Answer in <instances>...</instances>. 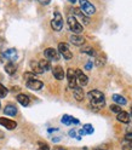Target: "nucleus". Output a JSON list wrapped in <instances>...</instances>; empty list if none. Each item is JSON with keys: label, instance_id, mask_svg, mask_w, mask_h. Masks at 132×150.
<instances>
[{"label": "nucleus", "instance_id": "nucleus-1", "mask_svg": "<svg viewBox=\"0 0 132 150\" xmlns=\"http://www.w3.org/2000/svg\"><path fill=\"white\" fill-rule=\"evenodd\" d=\"M87 97L90 99V107L91 109H93L95 111L102 109L103 107L106 105V98L104 95L98 91V90H92L87 93Z\"/></svg>", "mask_w": 132, "mask_h": 150}, {"label": "nucleus", "instance_id": "nucleus-2", "mask_svg": "<svg viewBox=\"0 0 132 150\" xmlns=\"http://www.w3.org/2000/svg\"><path fill=\"white\" fill-rule=\"evenodd\" d=\"M67 23H68V27H69V30L70 32H73L74 34H80V33H82V30H84V25L75 18L73 15H70V16H68V18H67Z\"/></svg>", "mask_w": 132, "mask_h": 150}, {"label": "nucleus", "instance_id": "nucleus-3", "mask_svg": "<svg viewBox=\"0 0 132 150\" xmlns=\"http://www.w3.org/2000/svg\"><path fill=\"white\" fill-rule=\"evenodd\" d=\"M79 4H80V10L86 16H91L93 13H96L95 5H92L89 0H79Z\"/></svg>", "mask_w": 132, "mask_h": 150}, {"label": "nucleus", "instance_id": "nucleus-4", "mask_svg": "<svg viewBox=\"0 0 132 150\" xmlns=\"http://www.w3.org/2000/svg\"><path fill=\"white\" fill-rule=\"evenodd\" d=\"M51 28L55 32H61L63 28V17L58 11H56L53 13V18L51 21Z\"/></svg>", "mask_w": 132, "mask_h": 150}, {"label": "nucleus", "instance_id": "nucleus-5", "mask_svg": "<svg viewBox=\"0 0 132 150\" xmlns=\"http://www.w3.org/2000/svg\"><path fill=\"white\" fill-rule=\"evenodd\" d=\"M57 49H58V53L62 56V57H63L64 59L69 61V59H72V58H73V52L70 51L69 45H68V44H65V42H60Z\"/></svg>", "mask_w": 132, "mask_h": 150}, {"label": "nucleus", "instance_id": "nucleus-6", "mask_svg": "<svg viewBox=\"0 0 132 150\" xmlns=\"http://www.w3.org/2000/svg\"><path fill=\"white\" fill-rule=\"evenodd\" d=\"M72 13H73V16L77 18H79V20L82 22V24H89L90 23V20H89V16H86L85 15L80 8H78V7H74V8H72Z\"/></svg>", "mask_w": 132, "mask_h": 150}, {"label": "nucleus", "instance_id": "nucleus-7", "mask_svg": "<svg viewBox=\"0 0 132 150\" xmlns=\"http://www.w3.org/2000/svg\"><path fill=\"white\" fill-rule=\"evenodd\" d=\"M26 86L33 91H40L44 87V82L38 79H32V80L26 81Z\"/></svg>", "mask_w": 132, "mask_h": 150}, {"label": "nucleus", "instance_id": "nucleus-8", "mask_svg": "<svg viewBox=\"0 0 132 150\" xmlns=\"http://www.w3.org/2000/svg\"><path fill=\"white\" fill-rule=\"evenodd\" d=\"M67 80H68V86H69V88L73 90L75 86H78L77 75H75V70H73L72 68H69L68 71H67Z\"/></svg>", "mask_w": 132, "mask_h": 150}, {"label": "nucleus", "instance_id": "nucleus-9", "mask_svg": "<svg viewBox=\"0 0 132 150\" xmlns=\"http://www.w3.org/2000/svg\"><path fill=\"white\" fill-rule=\"evenodd\" d=\"M44 54H45L46 59H49L50 62H51V61H58V59H60V53H58V51H56V50L52 49V47L46 49V50L44 51Z\"/></svg>", "mask_w": 132, "mask_h": 150}, {"label": "nucleus", "instance_id": "nucleus-10", "mask_svg": "<svg viewBox=\"0 0 132 150\" xmlns=\"http://www.w3.org/2000/svg\"><path fill=\"white\" fill-rule=\"evenodd\" d=\"M75 75H77V82L79 83L80 86H86L87 83H89L87 75H85V74L82 73V70L77 69V70H75Z\"/></svg>", "mask_w": 132, "mask_h": 150}, {"label": "nucleus", "instance_id": "nucleus-11", "mask_svg": "<svg viewBox=\"0 0 132 150\" xmlns=\"http://www.w3.org/2000/svg\"><path fill=\"white\" fill-rule=\"evenodd\" d=\"M0 125L4 126L6 129H15L17 127V122L11 119H7V117H0Z\"/></svg>", "mask_w": 132, "mask_h": 150}, {"label": "nucleus", "instance_id": "nucleus-12", "mask_svg": "<svg viewBox=\"0 0 132 150\" xmlns=\"http://www.w3.org/2000/svg\"><path fill=\"white\" fill-rule=\"evenodd\" d=\"M69 41L75 46H82L85 44V38L79 34H73L69 36Z\"/></svg>", "mask_w": 132, "mask_h": 150}, {"label": "nucleus", "instance_id": "nucleus-13", "mask_svg": "<svg viewBox=\"0 0 132 150\" xmlns=\"http://www.w3.org/2000/svg\"><path fill=\"white\" fill-rule=\"evenodd\" d=\"M3 54H4L5 59H9L10 62L16 61V59H17V57H18L16 49H7L6 51H4V52H3Z\"/></svg>", "mask_w": 132, "mask_h": 150}, {"label": "nucleus", "instance_id": "nucleus-14", "mask_svg": "<svg viewBox=\"0 0 132 150\" xmlns=\"http://www.w3.org/2000/svg\"><path fill=\"white\" fill-rule=\"evenodd\" d=\"M52 74L57 80H63L65 78V73H64V70H63V68L61 67V65H56V67H53L52 68Z\"/></svg>", "mask_w": 132, "mask_h": 150}, {"label": "nucleus", "instance_id": "nucleus-15", "mask_svg": "<svg viewBox=\"0 0 132 150\" xmlns=\"http://www.w3.org/2000/svg\"><path fill=\"white\" fill-rule=\"evenodd\" d=\"M73 96H74L75 100H78V102L84 100V98H85V92H84L82 87L75 86V87L73 88Z\"/></svg>", "mask_w": 132, "mask_h": 150}, {"label": "nucleus", "instance_id": "nucleus-16", "mask_svg": "<svg viewBox=\"0 0 132 150\" xmlns=\"http://www.w3.org/2000/svg\"><path fill=\"white\" fill-rule=\"evenodd\" d=\"M116 115H118V116H116V120L120 121V122H122V124H128V122H130L131 116H130L128 112H126V111H124V110H121L119 114H116Z\"/></svg>", "mask_w": 132, "mask_h": 150}, {"label": "nucleus", "instance_id": "nucleus-17", "mask_svg": "<svg viewBox=\"0 0 132 150\" xmlns=\"http://www.w3.org/2000/svg\"><path fill=\"white\" fill-rule=\"evenodd\" d=\"M16 99H17V102L20 103L21 105H23V107H28V105H29V103H31L29 97H28L27 95H24V93H20V95H17Z\"/></svg>", "mask_w": 132, "mask_h": 150}, {"label": "nucleus", "instance_id": "nucleus-18", "mask_svg": "<svg viewBox=\"0 0 132 150\" xmlns=\"http://www.w3.org/2000/svg\"><path fill=\"white\" fill-rule=\"evenodd\" d=\"M61 122H62L63 125H65V126H70L72 124H79V120L74 119V117L70 116V115H63L62 119H61Z\"/></svg>", "mask_w": 132, "mask_h": 150}, {"label": "nucleus", "instance_id": "nucleus-19", "mask_svg": "<svg viewBox=\"0 0 132 150\" xmlns=\"http://www.w3.org/2000/svg\"><path fill=\"white\" fill-rule=\"evenodd\" d=\"M4 114L7 116H15L17 114V108L13 104H7L4 108Z\"/></svg>", "mask_w": 132, "mask_h": 150}, {"label": "nucleus", "instance_id": "nucleus-20", "mask_svg": "<svg viewBox=\"0 0 132 150\" xmlns=\"http://www.w3.org/2000/svg\"><path fill=\"white\" fill-rule=\"evenodd\" d=\"M31 69H32V71L34 74H43L44 73V70L41 69L39 62H36V61H32L31 62Z\"/></svg>", "mask_w": 132, "mask_h": 150}, {"label": "nucleus", "instance_id": "nucleus-21", "mask_svg": "<svg viewBox=\"0 0 132 150\" xmlns=\"http://www.w3.org/2000/svg\"><path fill=\"white\" fill-rule=\"evenodd\" d=\"M17 68H16V64L13 62H9L7 64H5V71L9 74V75H13L16 73Z\"/></svg>", "mask_w": 132, "mask_h": 150}, {"label": "nucleus", "instance_id": "nucleus-22", "mask_svg": "<svg viewBox=\"0 0 132 150\" xmlns=\"http://www.w3.org/2000/svg\"><path fill=\"white\" fill-rule=\"evenodd\" d=\"M113 100H114L116 104H119V105H125L127 103L126 98L122 97L121 95H113Z\"/></svg>", "mask_w": 132, "mask_h": 150}, {"label": "nucleus", "instance_id": "nucleus-23", "mask_svg": "<svg viewBox=\"0 0 132 150\" xmlns=\"http://www.w3.org/2000/svg\"><path fill=\"white\" fill-rule=\"evenodd\" d=\"M39 64H40V67H41V69H43L44 71H48V70L51 69V63H50L49 59H46V58L39 61Z\"/></svg>", "mask_w": 132, "mask_h": 150}, {"label": "nucleus", "instance_id": "nucleus-24", "mask_svg": "<svg viewBox=\"0 0 132 150\" xmlns=\"http://www.w3.org/2000/svg\"><path fill=\"white\" fill-rule=\"evenodd\" d=\"M80 51H81L82 53H86V54L91 56V57H96V56H97L96 51H95V50H93L92 47H90V46H87V47H84V49H81Z\"/></svg>", "mask_w": 132, "mask_h": 150}, {"label": "nucleus", "instance_id": "nucleus-25", "mask_svg": "<svg viewBox=\"0 0 132 150\" xmlns=\"http://www.w3.org/2000/svg\"><path fill=\"white\" fill-rule=\"evenodd\" d=\"M95 64H96V67H97V68L104 67V64H106V58L101 57V56H97V57H96V61H95Z\"/></svg>", "mask_w": 132, "mask_h": 150}, {"label": "nucleus", "instance_id": "nucleus-26", "mask_svg": "<svg viewBox=\"0 0 132 150\" xmlns=\"http://www.w3.org/2000/svg\"><path fill=\"white\" fill-rule=\"evenodd\" d=\"M23 78H24L26 81H28V80L35 79V78H36V74H34L33 71H26V73L23 74Z\"/></svg>", "mask_w": 132, "mask_h": 150}, {"label": "nucleus", "instance_id": "nucleus-27", "mask_svg": "<svg viewBox=\"0 0 132 150\" xmlns=\"http://www.w3.org/2000/svg\"><path fill=\"white\" fill-rule=\"evenodd\" d=\"M7 93H9V90L0 82V98H5L7 96Z\"/></svg>", "mask_w": 132, "mask_h": 150}, {"label": "nucleus", "instance_id": "nucleus-28", "mask_svg": "<svg viewBox=\"0 0 132 150\" xmlns=\"http://www.w3.org/2000/svg\"><path fill=\"white\" fill-rule=\"evenodd\" d=\"M82 129L85 131V133L86 134H92L93 133V127H92V125H90V124H86V125H84V127H82Z\"/></svg>", "mask_w": 132, "mask_h": 150}, {"label": "nucleus", "instance_id": "nucleus-29", "mask_svg": "<svg viewBox=\"0 0 132 150\" xmlns=\"http://www.w3.org/2000/svg\"><path fill=\"white\" fill-rule=\"evenodd\" d=\"M110 110L113 112H115V114H119V112L121 111V105H119V104H111L110 105Z\"/></svg>", "mask_w": 132, "mask_h": 150}, {"label": "nucleus", "instance_id": "nucleus-30", "mask_svg": "<svg viewBox=\"0 0 132 150\" xmlns=\"http://www.w3.org/2000/svg\"><path fill=\"white\" fill-rule=\"evenodd\" d=\"M38 145H39V149L38 150H50V146L45 142H38Z\"/></svg>", "mask_w": 132, "mask_h": 150}, {"label": "nucleus", "instance_id": "nucleus-31", "mask_svg": "<svg viewBox=\"0 0 132 150\" xmlns=\"http://www.w3.org/2000/svg\"><path fill=\"white\" fill-rule=\"evenodd\" d=\"M92 67H93L92 61H89L86 64H85V69H86V70H91V69H92Z\"/></svg>", "mask_w": 132, "mask_h": 150}, {"label": "nucleus", "instance_id": "nucleus-32", "mask_svg": "<svg viewBox=\"0 0 132 150\" xmlns=\"http://www.w3.org/2000/svg\"><path fill=\"white\" fill-rule=\"evenodd\" d=\"M41 5H49L50 3H51V0H38Z\"/></svg>", "mask_w": 132, "mask_h": 150}, {"label": "nucleus", "instance_id": "nucleus-33", "mask_svg": "<svg viewBox=\"0 0 132 150\" xmlns=\"http://www.w3.org/2000/svg\"><path fill=\"white\" fill-rule=\"evenodd\" d=\"M125 139L127 140V142H132V132H131V133H127V134L125 136Z\"/></svg>", "mask_w": 132, "mask_h": 150}, {"label": "nucleus", "instance_id": "nucleus-34", "mask_svg": "<svg viewBox=\"0 0 132 150\" xmlns=\"http://www.w3.org/2000/svg\"><path fill=\"white\" fill-rule=\"evenodd\" d=\"M69 136H70V137H73V138H75V137H77V131H75V129L69 131Z\"/></svg>", "mask_w": 132, "mask_h": 150}, {"label": "nucleus", "instance_id": "nucleus-35", "mask_svg": "<svg viewBox=\"0 0 132 150\" xmlns=\"http://www.w3.org/2000/svg\"><path fill=\"white\" fill-rule=\"evenodd\" d=\"M122 150H132V148L130 146V144H125L124 146H122Z\"/></svg>", "mask_w": 132, "mask_h": 150}, {"label": "nucleus", "instance_id": "nucleus-36", "mask_svg": "<svg viewBox=\"0 0 132 150\" xmlns=\"http://www.w3.org/2000/svg\"><path fill=\"white\" fill-rule=\"evenodd\" d=\"M4 59H5L4 54H3V53H0V63H3V62H4Z\"/></svg>", "mask_w": 132, "mask_h": 150}, {"label": "nucleus", "instance_id": "nucleus-37", "mask_svg": "<svg viewBox=\"0 0 132 150\" xmlns=\"http://www.w3.org/2000/svg\"><path fill=\"white\" fill-rule=\"evenodd\" d=\"M11 91H12V92H15V91H20V87H18V86H13V88H11Z\"/></svg>", "mask_w": 132, "mask_h": 150}, {"label": "nucleus", "instance_id": "nucleus-38", "mask_svg": "<svg viewBox=\"0 0 132 150\" xmlns=\"http://www.w3.org/2000/svg\"><path fill=\"white\" fill-rule=\"evenodd\" d=\"M79 134H80V136H84V134H86V133H85L84 129H80V131H79Z\"/></svg>", "mask_w": 132, "mask_h": 150}, {"label": "nucleus", "instance_id": "nucleus-39", "mask_svg": "<svg viewBox=\"0 0 132 150\" xmlns=\"http://www.w3.org/2000/svg\"><path fill=\"white\" fill-rule=\"evenodd\" d=\"M68 1H69V3H72V4H75V3L78 1V0H68Z\"/></svg>", "mask_w": 132, "mask_h": 150}, {"label": "nucleus", "instance_id": "nucleus-40", "mask_svg": "<svg viewBox=\"0 0 132 150\" xmlns=\"http://www.w3.org/2000/svg\"><path fill=\"white\" fill-rule=\"evenodd\" d=\"M4 136H5V134H4L3 132H0V138H4Z\"/></svg>", "mask_w": 132, "mask_h": 150}, {"label": "nucleus", "instance_id": "nucleus-41", "mask_svg": "<svg viewBox=\"0 0 132 150\" xmlns=\"http://www.w3.org/2000/svg\"><path fill=\"white\" fill-rule=\"evenodd\" d=\"M55 150H65V149H62V148H56Z\"/></svg>", "mask_w": 132, "mask_h": 150}, {"label": "nucleus", "instance_id": "nucleus-42", "mask_svg": "<svg viewBox=\"0 0 132 150\" xmlns=\"http://www.w3.org/2000/svg\"><path fill=\"white\" fill-rule=\"evenodd\" d=\"M130 116L132 117V107H131V114H130Z\"/></svg>", "mask_w": 132, "mask_h": 150}, {"label": "nucleus", "instance_id": "nucleus-43", "mask_svg": "<svg viewBox=\"0 0 132 150\" xmlns=\"http://www.w3.org/2000/svg\"><path fill=\"white\" fill-rule=\"evenodd\" d=\"M1 42H3V41H1V38H0V46H1Z\"/></svg>", "mask_w": 132, "mask_h": 150}, {"label": "nucleus", "instance_id": "nucleus-44", "mask_svg": "<svg viewBox=\"0 0 132 150\" xmlns=\"http://www.w3.org/2000/svg\"><path fill=\"white\" fill-rule=\"evenodd\" d=\"M130 146H131V148H132V142H130Z\"/></svg>", "mask_w": 132, "mask_h": 150}, {"label": "nucleus", "instance_id": "nucleus-45", "mask_svg": "<svg viewBox=\"0 0 132 150\" xmlns=\"http://www.w3.org/2000/svg\"><path fill=\"white\" fill-rule=\"evenodd\" d=\"M0 109H1V102H0Z\"/></svg>", "mask_w": 132, "mask_h": 150}, {"label": "nucleus", "instance_id": "nucleus-46", "mask_svg": "<svg viewBox=\"0 0 132 150\" xmlns=\"http://www.w3.org/2000/svg\"><path fill=\"white\" fill-rule=\"evenodd\" d=\"M95 150H103V149H95Z\"/></svg>", "mask_w": 132, "mask_h": 150}, {"label": "nucleus", "instance_id": "nucleus-47", "mask_svg": "<svg viewBox=\"0 0 132 150\" xmlns=\"http://www.w3.org/2000/svg\"><path fill=\"white\" fill-rule=\"evenodd\" d=\"M20 1H21V0H20Z\"/></svg>", "mask_w": 132, "mask_h": 150}]
</instances>
